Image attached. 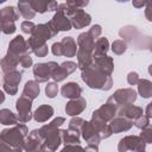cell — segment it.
<instances>
[{
    "mask_svg": "<svg viewBox=\"0 0 152 152\" xmlns=\"http://www.w3.org/2000/svg\"><path fill=\"white\" fill-rule=\"evenodd\" d=\"M61 8L64 11L65 14H72V25L76 28H81L87 26L90 23V17L84 13L81 10H76V8H69V11L65 10V6H61Z\"/></svg>",
    "mask_w": 152,
    "mask_h": 152,
    "instance_id": "1",
    "label": "cell"
},
{
    "mask_svg": "<svg viewBox=\"0 0 152 152\" xmlns=\"http://www.w3.org/2000/svg\"><path fill=\"white\" fill-rule=\"evenodd\" d=\"M57 66L58 65L53 62L44 63V64H37L33 68V72H34V76H36L37 81H39V82L46 81L49 77L52 76V72Z\"/></svg>",
    "mask_w": 152,
    "mask_h": 152,
    "instance_id": "2",
    "label": "cell"
},
{
    "mask_svg": "<svg viewBox=\"0 0 152 152\" xmlns=\"http://www.w3.org/2000/svg\"><path fill=\"white\" fill-rule=\"evenodd\" d=\"M49 25H50L56 32H58V30H63V31L70 30V27H71V24H70V21L68 20L66 14L64 13V11H63L62 8H61V10L58 11V13L53 17L52 21L49 23Z\"/></svg>",
    "mask_w": 152,
    "mask_h": 152,
    "instance_id": "3",
    "label": "cell"
},
{
    "mask_svg": "<svg viewBox=\"0 0 152 152\" xmlns=\"http://www.w3.org/2000/svg\"><path fill=\"white\" fill-rule=\"evenodd\" d=\"M21 74L18 71L10 72L7 76H5V89L10 94H15L17 91V84L20 82Z\"/></svg>",
    "mask_w": 152,
    "mask_h": 152,
    "instance_id": "4",
    "label": "cell"
},
{
    "mask_svg": "<svg viewBox=\"0 0 152 152\" xmlns=\"http://www.w3.org/2000/svg\"><path fill=\"white\" fill-rule=\"evenodd\" d=\"M113 99L120 103H131V102H134L135 99H137V94L134 90L132 89H121V90H118L115 93V95L113 96Z\"/></svg>",
    "mask_w": 152,
    "mask_h": 152,
    "instance_id": "5",
    "label": "cell"
},
{
    "mask_svg": "<svg viewBox=\"0 0 152 152\" xmlns=\"http://www.w3.org/2000/svg\"><path fill=\"white\" fill-rule=\"evenodd\" d=\"M31 6L34 11L43 13L45 11H52L57 8V4L53 0H32Z\"/></svg>",
    "mask_w": 152,
    "mask_h": 152,
    "instance_id": "6",
    "label": "cell"
},
{
    "mask_svg": "<svg viewBox=\"0 0 152 152\" xmlns=\"http://www.w3.org/2000/svg\"><path fill=\"white\" fill-rule=\"evenodd\" d=\"M84 107H86V101L82 97H77L76 100H72L66 104L65 110L69 115H76L81 113L84 109Z\"/></svg>",
    "mask_w": 152,
    "mask_h": 152,
    "instance_id": "7",
    "label": "cell"
},
{
    "mask_svg": "<svg viewBox=\"0 0 152 152\" xmlns=\"http://www.w3.org/2000/svg\"><path fill=\"white\" fill-rule=\"evenodd\" d=\"M81 91H82L81 87L77 83H74V82H70V83L63 86V88H62V95L64 97H69V99L78 97Z\"/></svg>",
    "mask_w": 152,
    "mask_h": 152,
    "instance_id": "8",
    "label": "cell"
},
{
    "mask_svg": "<svg viewBox=\"0 0 152 152\" xmlns=\"http://www.w3.org/2000/svg\"><path fill=\"white\" fill-rule=\"evenodd\" d=\"M61 46H62V55H66L71 57L76 53V43L71 37L64 38L61 43Z\"/></svg>",
    "mask_w": 152,
    "mask_h": 152,
    "instance_id": "9",
    "label": "cell"
},
{
    "mask_svg": "<svg viewBox=\"0 0 152 152\" xmlns=\"http://www.w3.org/2000/svg\"><path fill=\"white\" fill-rule=\"evenodd\" d=\"M39 94V86L34 82V81H28L26 84H25V88H24V94L26 97H30L31 100L34 99L37 95Z\"/></svg>",
    "mask_w": 152,
    "mask_h": 152,
    "instance_id": "10",
    "label": "cell"
},
{
    "mask_svg": "<svg viewBox=\"0 0 152 152\" xmlns=\"http://www.w3.org/2000/svg\"><path fill=\"white\" fill-rule=\"evenodd\" d=\"M52 113H53V110L50 106H42L36 110L34 119L37 121H45L46 119H49L52 115Z\"/></svg>",
    "mask_w": 152,
    "mask_h": 152,
    "instance_id": "11",
    "label": "cell"
},
{
    "mask_svg": "<svg viewBox=\"0 0 152 152\" xmlns=\"http://www.w3.org/2000/svg\"><path fill=\"white\" fill-rule=\"evenodd\" d=\"M138 89L142 97L152 96V83L147 80H141L138 82Z\"/></svg>",
    "mask_w": 152,
    "mask_h": 152,
    "instance_id": "12",
    "label": "cell"
},
{
    "mask_svg": "<svg viewBox=\"0 0 152 152\" xmlns=\"http://www.w3.org/2000/svg\"><path fill=\"white\" fill-rule=\"evenodd\" d=\"M112 127L114 131H122V129H128L131 127V124L126 121L125 119H115L112 122Z\"/></svg>",
    "mask_w": 152,
    "mask_h": 152,
    "instance_id": "13",
    "label": "cell"
},
{
    "mask_svg": "<svg viewBox=\"0 0 152 152\" xmlns=\"http://www.w3.org/2000/svg\"><path fill=\"white\" fill-rule=\"evenodd\" d=\"M122 113H125L128 118H138L140 116V114H142V110L139 107H134V106H127Z\"/></svg>",
    "mask_w": 152,
    "mask_h": 152,
    "instance_id": "14",
    "label": "cell"
},
{
    "mask_svg": "<svg viewBox=\"0 0 152 152\" xmlns=\"http://www.w3.org/2000/svg\"><path fill=\"white\" fill-rule=\"evenodd\" d=\"M1 121L5 124V125H10V124H13L15 121V118L14 115L7 110V109H2L1 110Z\"/></svg>",
    "mask_w": 152,
    "mask_h": 152,
    "instance_id": "15",
    "label": "cell"
},
{
    "mask_svg": "<svg viewBox=\"0 0 152 152\" xmlns=\"http://www.w3.org/2000/svg\"><path fill=\"white\" fill-rule=\"evenodd\" d=\"M108 49V42L104 38H100L96 42V52L97 53H104Z\"/></svg>",
    "mask_w": 152,
    "mask_h": 152,
    "instance_id": "16",
    "label": "cell"
},
{
    "mask_svg": "<svg viewBox=\"0 0 152 152\" xmlns=\"http://www.w3.org/2000/svg\"><path fill=\"white\" fill-rule=\"evenodd\" d=\"M113 51L115 52V53H118V55H121L125 50H126V44L124 43V42H121V40H116V42H114L113 43Z\"/></svg>",
    "mask_w": 152,
    "mask_h": 152,
    "instance_id": "17",
    "label": "cell"
},
{
    "mask_svg": "<svg viewBox=\"0 0 152 152\" xmlns=\"http://www.w3.org/2000/svg\"><path fill=\"white\" fill-rule=\"evenodd\" d=\"M19 8H20V12H21V14L25 17V18H32L33 15H34V12L28 7V6H26V5H23V4H20V6H19Z\"/></svg>",
    "mask_w": 152,
    "mask_h": 152,
    "instance_id": "18",
    "label": "cell"
},
{
    "mask_svg": "<svg viewBox=\"0 0 152 152\" xmlns=\"http://www.w3.org/2000/svg\"><path fill=\"white\" fill-rule=\"evenodd\" d=\"M45 91H46V95H48L49 97H53V96L57 94V91H58L57 84H56V83H49V84L46 86Z\"/></svg>",
    "mask_w": 152,
    "mask_h": 152,
    "instance_id": "19",
    "label": "cell"
},
{
    "mask_svg": "<svg viewBox=\"0 0 152 152\" xmlns=\"http://www.w3.org/2000/svg\"><path fill=\"white\" fill-rule=\"evenodd\" d=\"M33 51H34V53H36V55H38V56H40V57H43V56H45V55L48 53V46H46L45 44H43V45H40V46L34 48V49H33Z\"/></svg>",
    "mask_w": 152,
    "mask_h": 152,
    "instance_id": "20",
    "label": "cell"
},
{
    "mask_svg": "<svg viewBox=\"0 0 152 152\" xmlns=\"http://www.w3.org/2000/svg\"><path fill=\"white\" fill-rule=\"evenodd\" d=\"M21 30H23L24 32H26V33L32 32V31L34 30V25H33L32 23H30V21H24V23L21 24Z\"/></svg>",
    "mask_w": 152,
    "mask_h": 152,
    "instance_id": "21",
    "label": "cell"
},
{
    "mask_svg": "<svg viewBox=\"0 0 152 152\" xmlns=\"http://www.w3.org/2000/svg\"><path fill=\"white\" fill-rule=\"evenodd\" d=\"M20 63H21V65L24 68H27V66H30L32 64V59H31V57L28 55H24L23 57H20Z\"/></svg>",
    "mask_w": 152,
    "mask_h": 152,
    "instance_id": "22",
    "label": "cell"
},
{
    "mask_svg": "<svg viewBox=\"0 0 152 152\" xmlns=\"http://www.w3.org/2000/svg\"><path fill=\"white\" fill-rule=\"evenodd\" d=\"M93 38H96L100 33H101V27L99 26V25H96V26H93L91 28H90V31L88 32Z\"/></svg>",
    "mask_w": 152,
    "mask_h": 152,
    "instance_id": "23",
    "label": "cell"
},
{
    "mask_svg": "<svg viewBox=\"0 0 152 152\" xmlns=\"http://www.w3.org/2000/svg\"><path fill=\"white\" fill-rule=\"evenodd\" d=\"M128 83L129 84H135L139 82V78H138V74L137 72H129L128 74Z\"/></svg>",
    "mask_w": 152,
    "mask_h": 152,
    "instance_id": "24",
    "label": "cell"
},
{
    "mask_svg": "<svg viewBox=\"0 0 152 152\" xmlns=\"http://www.w3.org/2000/svg\"><path fill=\"white\" fill-rule=\"evenodd\" d=\"M147 125V118H145V116H139V119L135 121V126L137 127H144V126H146Z\"/></svg>",
    "mask_w": 152,
    "mask_h": 152,
    "instance_id": "25",
    "label": "cell"
},
{
    "mask_svg": "<svg viewBox=\"0 0 152 152\" xmlns=\"http://www.w3.org/2000/svg\"><path fill=\"white\" fill-rule=\"evenodd\" d=\"M146 18L147 20L152 21V0H148V5L146 7Z\"/></svg>",
    "mask_w": 152,
    "mask_h": 152,
    "instance_id": "26",
    "label": "cell"
},
{
    "mask_svg": "<svg viewBox=\"0 0 152 152\" xmlns=\"http://www.w3.org/2000/svg\"><path fill=\"white\" fill-rule=\"evenodd\" d=\"M70 5H76V6H84L88 4V0H68Z\"/></svg>",
    "mask_w": 152,
    "mask_h": 152,
    "instance_id": "27",
    "label": "cell"
},
{
    "mask_svg": "<svg viewBox=\"0 0 152 152\" xmlns=\"http://www.w3.org/2000/svg\"><path fill=\"white\" fill-rule=\"evenodd\" d=\"M146 1H148V0H133V5L135 7H141Z\"/></svg>",
    "mask_w": 152,
    "mask_h": 152,
    "instance_id": "28",
    "label": "cell"
},
{
    "mask_svg": "<svg viewBox=\"0 0 152 152\" xmlns=\"http://www.w3.org/2000/svg\"><path fill=\"white\" fill-rule=\"evenodd\" d=\"M146 114H147L148 116H152V102L147 106V108H146Z\"/></svg>",
    "mask_w": 152,
    "mask_h": 152,
    "instance_id": "29",
    "label": "cell"
},
{
    "mask_svg": "<svg viewBox=\"0 0 152 152\" xmlns=\"http://www.w3.org/2000/svg\"><path fill=\"white\" fill-rule=\"evenodd\" d=\"M148 71H150V74L152 75V65H150V68H148Z\"/></svg>",
    "mask_w": 152,
    "mask_h": 152,
    "instance_id": "30",
    "label": "cell"
},
{
    "mask_svg": "<svg viewBox=\"0 0 152 152\" xmlns=\"http://www.w3.org/2000/svg\"><path fill=\"white\" fill-rule=\"evenodd\" d=\"M116 1H119V2H126L127 0H116Z\"/></svg>",
    "mask_w": 152,
    "mask_h": 152,
    "instance_id": "31",
    "label": "cell"
}]
</instances>
